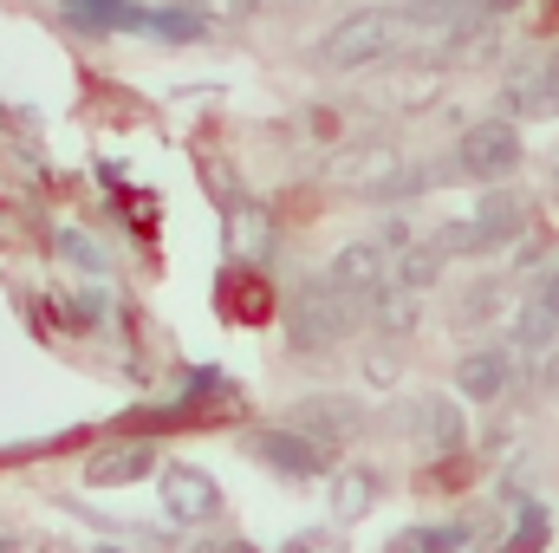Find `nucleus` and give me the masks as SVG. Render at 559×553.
Instances as JSON below:
<instances>
[{
    "label": "nucleus",
    "instance_id": "nucleus-1",
    "mask_svg": "<svg viewBox=\"0 0 559 553\" xmlns=\"http://www.w3.org/2000/svg\"><path fill=\"white\" fill-rule=\"evenodd\" d=\"M411 33H417V20L404 7H358V13H345L319 33L312 59L325 72H378V66L411 52Z\"/></svg>",
    "mask_w": 559,
    "mask_h": 553
},
{
    "label": "nucleus",
    "instance_id": "nucleus-2",
    "mask_svg": "<svg viewBox=\"0 0 559 553\" xmlns=\"http://www.w3.org/2000/svg\"><path fill=\"white\" fill-rule=\"evenodd\" d=\"M352 332H358V299L345 286H332V274L293 286V299H286V339H293V352H332Z\"/></svg>",
    "mask_w": 559,
    "mask_h": 553
},
{
    "label": "nucleus",
    "instance_id": "nucleus-3",
    "mask_svg": "<svg viewBox=\"0 0 559 553\" xmlns=\"http://www.w3.org/2000/svg\"><path fill=\"white\" fill-rule=\"evenodd\" d=\"M319 176H325L332 189H345V196H371V202H378V196L404 176V150L391 138H352L325 156Z\"/></svg>",
    "mask_w": 559,
    "mask_h": 553
},
{
    "label": "nucleus",
    "instance_id": "nucleus-4",
    "mask_svg": "<svg viewBox=\"0 0 559 553\" xmlns=\"http://www.w3.org/2000/svg\"><path fill=\"white\" fill-rule=\"evenodd\" d=\"M521 156H527V143H521V125L514 118H481V125H468L462 143H455V169L462 176H475V183H508L514 169H521Z\"/></svg>",
    "mask_w": 559,
    "mask_h": 553
},
{
    "label": "nucleus",
    "instance_id": "nucleus-5",
    "mask_svg": "<svg viewBox=\"0 0 559 553\" xmlns=\"http://www.w3.org/2000/svg\"><path fill=\"white\" fill-rule=\"evenodd\" d=\"M442 59L436 52H404V59H391L384 66V79L365 92L378 111H391V118H411V111H429L436 98H442Z\"/></svg>",
    "mask_w": 559,
    "mask_h": 553
},
{
    "label": "nucleus",
    "instance_id": "nucleus-6",
    "mask_svg": "<svg viewBox=\"0 0 559 553\" xmlns=\"http://www.w3.org/2000/svg\"><path fill=\"white\" fill-rule=\"evenodd\" d=\"M501 118L514 125H540V118H559V46L554 52H534L521 59L508 79H501V98H495Z\"/></svg>",
    "mask_w": 559,
    "mask_h": 553
},
{
    "label": "nucleus",
    "instance_id": "nucleus-7",
    "mask_svg": "<svg viewBox=\"0 0 559 553\" xmlns=\"http://www.w3.org/2000/svg\"><path fill=\"white\" fill-rule=\"evenodd\" d=\"M248 456L254 462H267L280 475H293V482H312V475H332V443H319V436H306V430H254L248 436Z\"/></svg>",
    "mask_w": 559,
    "mask_h": 553
},
{
    "label": "nucleus",
    "instance_id": "nucleus-8",
    "mask_svg": "<svg viewBox=\"0 0 559 553\" xmlns=\"http://www.w3.org/2000/svg\"><path fill=\"white\" fill-rule=\"evenodd\" d=\"M156 502H163V515H169L176 528H202V521L222 515V489H215V475L195 469V462H169L163 482H156Z\"/></svg>",
    "mask_w": 559,
    "mask_h": 553
},
{
    "label": "nucleus",
    "instance_id": "nucleus-9",
    "mask_svg": "<svg viewBox=\"0 0 559 553\" xmlns=\"http://www.w3.org/2000/svg\"><path fill=\"white\" fill-rule=\"evenodd\" d=\"M411 436H417V449H429V456H455L462 443H468V423H462V404L455 398H411Z\"/></svg>",
    "mask_w": 559,
    "mask_h": 553
},
{
    "label": "nucleus",
    "instance_id": "nucleus-10",
    "mask_svg": "<svg viewBox=\"0 0 559 553\" xmlns=\"http://www.w3.org/2000/svg\"><path fill=\"white\" fill-rule=\"evenodd\" d=\"M508 385H514V352H508V345H475V352H462V365H455V391H462V398L501 404Z\"/></svg>",
    "mask_w": 559,
    "mask_h": 553
},
{
    "label": "nucleus",
    "instance_id": "nucleus-11",
    "mask_svg": "<svg viewBox=\"0 0 559 553\" xmlns=\"http://www.w3.org/2000/svg\"><path fill=\"white\" fill-rule=\"evenodd\" d=\"M325 274H332V286H345L352 299H371V293L391 280V248H384V242H345Z\"/></svg>",
    "mask_w": 559,
    "mask_h": 553
},
{
    "label": "nucleus",
    "instance_id": "nucleus-12",
    "mask_svg": "<svg viewBox=\"0 0 559 553\" xmlns=\"http://www.w3.org/2000/svg\"><path fill=\"white\" fill-rule=\"evenodd\" d=\"M358 423L365 411L352 404V398H332V391H319V398H299V411H293V430H306V436H319V443H345V436H358Z\"/></svg>",
    "mask_w": 559,
    "mask_h": 553
},
{
    "label": "nucleus",
    "instance_id": "nucleus-13",
    "mask_svg": "<svg viewBox=\"0 0 559 553\" xmlns=\"http://www.w3.org/2000/svg\"><path fill=\"white\" fill-rule=\"evenodd\" d=\"M150 469H156V443H111V449H98L85 462V482L92 489H131Z\"/></svg>",
    "mask_w": 559,
    "mask_h": 553
},
{
    "label": "nucleus",
    "instance_id": "nucleus-14",
    "mask_svg": "<svg viewBox=\"0 0 559 553\" xmlns=\"http://www.w3.org/2000/svg\"><path fill=\"white\" fill-rule=\"evenodd\" d=\"M222 209H228V248L241 261H267L274 255V215L261 202H241V196H222Z\"/></svg>",
    "mask_w": 559,
    "mask_h": 553
},
{
    "label": "nucleus",
    "instance_id": "nucleus-15",
    "mask_svg": "<svg viewBox=\"0 0 559 553\" xmlns=\"http://www.w3.org/2000/svg\"><path fill=\"white\" fill-rule=\"evenodd\" d=\"M365 306H371V326H378L384 339H411V332H417V319H423V293L397 286V280H384Z\"/></svg>",
    "mask_w": 559,
    "mask_h": 553
},
{
    "label": "nucleus",
    "instance_id": "nucleus-16",
    "mask_svg": "<svg viewBox=\"0 0 559 553\" xmlns=\"http://www.w3.org/2000/svg\"><path fill=\"white\" fill-rule=\"evenodd\" d=\"M475 228H481L488 248H508V242H521V228H527V202H521L514 189H488L481 209H475Z\"/></svg>",
    "mask_w": 559,
    "mask_h": 553
},
{
    "label": "nucleus",
    "instance_id": "nucleus-17",
    "mask_svg": "<svg viewBox=\"0 0 559 553\" xmlns=\"http://www.w3.org/2000/svg\"><path fill=\"white\" fill-rule=\"evenodd\" d=\"M378 495H384L378 469H332V515L338 521H365L378 508Z\"/></svg>",
    "mask_w": 559,
    "mask_h": 553
},
{
    "label": "nucleus",
    "instance_id": "nucleus-18",
    "mask_svg": "<svg viewBox=\"0 0 559 553\" xmlns=\"http://www.w3.org/2000/svg\"><path fill=\"white\" fill-rule=\"evenodd\" d=\"M442 268H449V261H442L436 242H397V248H391V280L411 286V293H429V286L442 280Z\"/></svg>",
    "mask_w": 559,
    "mask_h": 553
},
{
    "label": "nucleus",
    "instance_id": "nucleus-19",
    "mask_svg": "<svg viewBox=\"0 0 559 553\" xmlns=\"http://www.w3.org/2000/svg\"><path fill=\"white\" fill-rule=\"evenodd\" d=\"M559 345V313L547 299H527L521 313H514V352H527V358H547Z\"/></svg>",
    "mask_w": 559,
    "mask_h": 553
},
{
    "label": "nucleus",
    "instance_id": "nucleus-20",
    "mask_svg": "<svg viewBox=\"0 0 559 553\" xmlns=\"http://www.w3.org/2000/svg\"><path fill=\"white\" fill-rule=\"evenodd\" d=\"M508 313V286L501 280H475V286H462V299L449 306V319L462 326V332H475V326H488V319H501Z\"/></svg>",
    "mask_w": 559,
    "mask_h": 553
},
{
    "label": "nucleus",
    "instance_id": "nucleus-21",
    "mask_svg": "<svg viewBox=\"0 0 559 553\" xmlns=\"http://www.w3.org/2000/svg\"><path fill=\"white\" fill-rule=\"evenodd\" d=\"M66 20H79L85 33H118V26H138V7L131 0H59Z\"/></svg>",
    "mask_w": 559,
    "mask_h": 553
},
{
    "label": "nucleus",
    "instance_id": "nucleus-22",
    "mask_svg": "<svg viewBox=\"0 0 559 553\" xmlns=\"http://www.w3.org/2000/svg\"><path fill=\"white\" fill-rule=\"evenodd\" d=\"M468 548V528L462 521H442V528H404L391 553H462Z\"/></svg>",
    "mask_w": 559,
    "mask_h": 553
},
{
    "label": "nucleus",
    "instance_id": "nucleus-23",
    "mask_svg": "<svg viewBox=\"0 0 559 553\" xmlns=\"http://www.w3.org/2000/svg\"><path fill=\"white\" fill-rule=\"evenodd\" d=\"M540 548H547V508L540 502H514V528H508L501 553H540Z\"/></svg>",
    "mask_w": 559,
    "mask_h": 553
},
{
    "label": "nucleus",
    "instance_id": "nucleus-24",
    "mask_svg": "<svg viewBox=\"0 0 559 553\" xmlns=\"http://www.w3.org/2000/svg\"><path fill=\"white\" fill-rule=\"evenodd\" d=\"M138 26H143V33H156V39H169V46H182V39H202V33H209V20H202L195 7H182V13H143V7H138Z\"/></svg>",
    "mask_w": 559,
    "mask_h": 553
},
{
    "label": "nucleus",
    "instance_id": "nucleus-25",
    "mask_svg": "<svg viewBox=\"0 0 559 553\" xmlns=\"http://www.w3.org/2000/svg\"><path fill=\"white\" fill-rule=\"evenodd\" d=\"M397 7H404V13L417 20L423 33H442V26H455L462 13H475L481 0H397Z\"/></svg>",
    "mask_w": 559,
    "mask_h": 553
},
{
    "label": "nucleus",
    "instance_id": "nucleus-26",
    "mask_svg": "<svg viewBox=\"0 0 559 553\" xmlns=\"http://www.w3.org/2000/svg\"><path fill=\"white\" fill-rule=\"evenodd\" d=\"M429 242L442 248V261H455V255H488V242H481V228H475V215H468V222H442V228H436Z\"/></svg>",
    "mask_w": 559,
    "mask_h": 553
},
{
    "label": "nucleus",
    "instance_id": "nucleus-27",
    "mask_svg": "<svg viewBox=\"0 0 559 553\" xmlns=\"http://www.w3.org/2000/svg\"><path fill=\"white\" fill-rule=\"evenodd\" d=\"M397 372H404V358H397V345H391V339L365 352V378H371V385H397Z\"/></svg>",
    "mask_w": 559,
    "mask_h": 553
},
{
    "label": "nucleus",
    "instance_id": "nucleus-28",
    "mask_svg": "<svg viewBox=\"0 0 559 553\" xmlns=\"http://www.w3.org/2000/svg\"><path fill=\"white\" fill-rule=\"evenodd\" d=\"M189 7H195V13H202L209 26H235V20H248V13H254L261 0H189Z\"/></svg>",
    "mask_w": 559,
    "mask_h": 553
},
{
    "label": "nucleus",
    "instance_id": "nucleus-29",
    "mask_svg": "<svg viewBox=\"0 0 559 553\" xmlns=\"http://www.w3.org/2000/svg\"><path fill=\"white\" fill-rule=\"evenodd\" d=\"M280 553H345V541H338L332 528H306V534H293Z\"/></svg>",
    "mask_w": 559,
    "mask_h": 553
},
{
    "label": "nucleus",
    "instance_id": "nucleus-30",
    "mask_svg": "<svg viewBox=\"0 0 559 553\" xmlns=\"http://www.w3.org/2000/svg\"><path fill=\"white\" fill-rule=\"evenodd\" d=\"M59 248H66L72 261H85V268H105V248H92V242H85V235H72V228L59 235Z\"/></svg>",
    "mask_w": 559,
    "mask_h": 553
},
{
    "label": "nucleus",
    "instance_id": "nucleus-31",
    "mask_svg": "<svg viewBox=\"0 0 559 553\" xmlns=\"http://www.w3.org/2000/svg\"><path fill=\"white\" fill-rule=\"evenodd\" d=\"M534 385H540V398H547V404H559V345L547 352V358H540V372H534Z\"/></svg>",
    "mask_w": 559,
    "mask_h": 553
},
{
    "label": "nucleus",
    "instance_id": "nucleus-32",
    "mask_svg": "<svg viewBox=\"0 0 559 553\" xmlns=\"http://www.w3.org/2000/svg\"><path fill=\"white\" fill-rule=\"evenodd\" d=\"M534 299H547V306L559 313V268H547V280H540V293H534Z\"/></svg>",
    "mask_w": 559,
    "mask_h": 553
},
{
    "label": "nucleus",
    "instance_id": "nucleus-33",
    "mask_svg": "<svg viewBox=\"0 0 559 553\" xmlns=\"http://www.w3.org/2000/svg\"><path fill=\"white\" fill-rule=\"evenodd\" d=\"M215 553H261V548H248V541H222Z\"/></svg>",
    "mask_w": 559,
    "mask_h": 553
},
{
    "label": "nucleus",
    "instance_id": "nucleus-34",
    "mask_svg": "<svg viewBox=\"0 0 559 553\" xmlns=\"http://www.w3.org/2000/svg\"><path fill=\"white\" fill-rule=\"evenodd\" d=\"M481 7H488V13H508V7H521V0H481Z\"/></svg>",
    "mask_w": 559,
    "mask_h": 553
},
{
    "label": "nucleus",
    "instance_id": "nucleus-35",
    "mask_svg": "<svg viewBox=\"0 0 559 553\" xmlns=\"http://www.w3.org/2000/svg\"><path fill=\"white\" fill-rule=\"evenodd\" d=\"M0 553H13V541H7V534H0Z\"/></svg>",
    "mask_w": 559,
    "mask_h": 553
},
{
    "label": "nucleus",
    "instance_id": "nucleus-36",
    "mask_svg": "<svg viewBox=\"0 0 559 553\" xmlns=\"http://www.w3.org/2000/svg\"><path fill=\"white\" fill-rule=\"evenodd\" d=\"M92 553H118V548H92Z\"/></svg>",
    "mask_w": 559,
    "mask_h": 553
}]
</instances>
